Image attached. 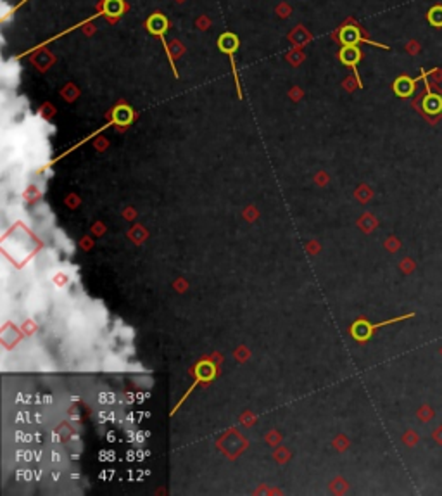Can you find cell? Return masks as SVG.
<instances>
[{"label": "cell", "mask_w": 442, "mask_h": 496, "mask_svg": "<svg viewBox=\"0 0 442 496\" xmlns=\"http://www.w3.org/2000/svg\"><path fill=\"white\" fill-rule=\"evenodd\" d=\"M102 11H104V14L111 16V18H117V16L123 14L124 4H123V0H104Z\"/></svg>", "instance_id": "cell-7"}, {"label": "cell", "mask_w": 442, "mask_h": 496, "mask_svg": "<svg viewBox=\"0 0 442 496\" xmlns=\"http://www.w3.org/2000/svg\"><path fill=\"white\" fill-rule=\"evenodd\" d=\"M339 40L342 45H358L361 40V33L356 26H344L339 33Z\"/></svg>", "instance_id": "cell-4"}, {"label": "cell", "mask_w": 442, "mask_h": 496, "mask_svg": "<svg viewBox=\"0 0 442 496\" xmlns=\"http://www.w3.org/2000/svg\"><path fill=\"white\" fill-rule=\"evenodd\" d=\"M147 30L152 35H163L168 30V19L163 14H154L147 19Z\"/></svg>", "instance_id": "cell-5"}, {"label": "cell", "mask_w": 442, "mask_h": 496, "mask_svg": "<svg viewBox=\"0 0 442 496\" xmlns=\"http://www.w3.org/2000/svg\"><path fill=\"white\" fill-rule=\"evenodd\" d=\"M218 47H220L221 52H226V54H233L238 48V38L237 35L233 33H223L220 38H218Z\"/></svg>", "instance_id": "cell-6"}, {"label": "cell", "mask_w": 442, "mask_h": 496, "mask_svg": "<svg viewBox=\"0 0 442 496\" xmlns=\"http://www.w3.org/2000/svg\"><path fill=\"white\" fill-rule=\"evenodd\" d=\"M112 118L117 125H128L133 118V112L128 106H117L112 112Z\"/></svg>", "instance_id": "cell-8"}, {"label": "cell", "mask_w": 442, "mask_h": 496, "mask_svg": "<svg viewBox=\"0 0 442 496\" xmlns=\"http://www.w3.org/2000/svg\"><path fill=\"white\" fill-rule=\"evenodd\" d=\"M339 57L346 66H356L361 59V52L356 45H344L339 52Z\"/></svg>", "instance_id": "cell-3"}, {"label": "cell", "mask_w": 442, "mask_h": 496, "mask_svg": "<svg viewBox=\"0 0 442 496\" xmlns=\"http://www.w3.org/2000/svg\"><path fill=\"white\" fill-rule=\"evenodd\" d=\"M416 82H418V80L409 78V76H399V78L394 82V92L399 97H411L415 94Z\"/></svg>", "instance_id": "cell-1"}, {"label": "cell", "mask_w": 442, "mask_h": 496, "mask_svg": "<svg viewBox=\"0 0 442 496\" xmlns=\"http://www.w3.org/2000/svg\"><path fill=\"white\" fill-rule=\"evenodd\" d=\"M421 106H423V111L427 114H440L442 112V97L439 94H433V92H428L427 95L421 100Z\"/></svg>", "instance_id": "cell-2"}, {"label": "cell", "mask_w": 442, "mask_h": 496, "mask_svg": "<svg viewBox=\"0 0 442 496\" xmlns=\"http://www.w3.org/2000/svg\"><path fill=\"white\" fill-rule=\"evenodd\" d=\"M428 23L435 28H442V6H435L428 11Z\"/></svg>", "instance_id": "cell-9"}]
</instances>
